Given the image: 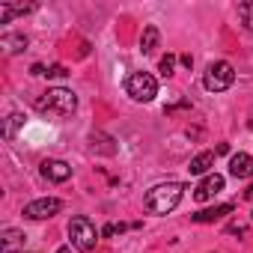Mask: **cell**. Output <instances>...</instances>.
<instances>
[{"label":"cell","instance_id":"3957f363","mask_svg":"<svg viewBox=\"0 0 253 253\" xmlns=\"http://www.w3.org/2000/svg\"><path fill=\"white\" fill-rule=\"evenodd\" d=\"M125 92H128L134 101H152L158 95V81L149 75V72H131L125 78Z\"/></svg>","mask_w":253,"mask_h":253},{"label":"cell","instance_id":"ba28073f","mask_svg":"<svg viewBox=\"0 0 253 253\" xmlns=\"http://www.w3.org/2000/svg\"><path fill=\"white\" fill-rule=\"evenodd\" d=\"M42 176H45L48 182H66V179L72 176V167H69L66 161L51 158V161H42Z\"/></svg>","mask_w":253,"mask_h":253},{"label":"cell","instance_id":"ac0fdd59","mask_svg":"<svg viewBox=\"0 0 253 253\" xmlns=\"http://www.w3.org/2000/svg\"><path fill=\"white\" fill-rule=\"evenodd\" d=\"M173 69H176V57H173V54L161 57V63H158V72H161L164 78H170V75H173Z\"/></svg>","mask_w":253,"mask_h":253},{"label":"cell","instance_id":"d4e9b609","mask_svg":"<svg viewBox=\"0 0 253 253\" xmlns=\"http://www.w3.org/2000/svg\"><path fill=\"white\" fill-rule=\"evenodd\" d=\"M244 197H247V200H253V182H250V188L244 191Z\"/></svg>","mask_w":253,"mask_h":253},{"label":"cell","instance_id":"44dd1931","mask_svg":"<svg viewBox=\"0 0 253 253\" xmlns=\"http://www.w3.org/2000/svg\"><path fill=\"white\" fill-rule=\"evenodd\" d=\"M30 75H36V78H39V75H48V69H45L42 63H33V66H30Z\"/></svg>","mask_w":253,"mask_h":253},{"label":"cell","instance_id":"cb8c5ba5","mask_svg":"<svg viewBox=\"0 0 253 253\" xmlns=\"http://www.w3.org/2000/svg\"><path fill=\"white\" fill-rule=\"evenodd\" d=\"M229 152V143H217V149H214V155H226Z\"/></svg>","mask_w":253,"mask_h":253},{"label":"cell","instance_id":"7a4b0ae2","mask_svg":"<svg viewBox=\"0 0 253 253\" xmlns=\"http://www.w3.org/2000/svg\"><path fill=\"white\" fill-rule=\"evenodd\" d=\"M75 107H78V95L72 89H66V86H54V89H48L45 95L36 98V110L39 113L69 116V113H75Z\"/></svg>","mask_w":253,"mask_h":253},{"label":"cell","instance_id":"9c48e42d","mask_svg":"<svg viewBox=\"0 0 253 253\" xmlns=\"http://www.w3.org/2000/svg\"><path fill=\"white\" fill-rule=\"evenodd\" d=\"M229 176H235V179H250V176H253V155H247V152L232 155V158H229Z\"/></svg>","mask_w":253,"mask_h":253},{"label":"cell","instance_id":"e0dca14e","mask_svg":"<svg viewBox=\"0 0 253 253\" xmlns=\"http://www.w3.org/2000/svg\"><path fill=\"white\" fill-rule=\"evenodd\" d=\"M21 125H24V116H21V113H12V116L6 119V128H3V137H6V140H15V131L21 128Z\"/></svg>","mask_w":253,"mask_h":253},{"label":"cell","instance_id":"4316f807","mask_svg":"<svg viewBox=\"0 0 253 253\" xmlns=\"http://www.w3.org/2000/svg\"><path fill=\"white\" fill-rule=\"evenodd\" d=\"M21 253H24V250H21Z\"/></svg>","mask_w":253,"mask_h":253},{"label":"cell","instance_id":"277c9868","mask_svg":"<svg viewBox=\"0 0 253 253\" xmlns=\"http://www.w3.org/2000/svg\"><path fill=\"white\" fill-rule=\"evenodd\" d=\"M232 84H235V69H232L226 60L211 63V66L206 69V75H203V86H206L209 92H223V89H229Z\"/></svg>","mask_w":253,"mask_h":253},{"label":"cell","instance_id":"8992f818","mask_svg":"<svg viewBox=\"0 0 253 253\" xmlns=\"http://www.w3.org/2000/svg\"><path fill=\"white\" fill-rule=\"evenodd\" d=\"M60 209H63V203H60L57 197H42V200H33V203L24 206V217H27V220H48V217H54Z\"/></svg>","mask_w":253,"mask_h":253},{"label":"cell","instance_id":"5b68a950","mask_svg":"<svg viewBox=\"0 0 253 253\" xmlns=\"http://www.w3.org/2000/svg\"><path fill=\"white\" fill-rule=\"evenodd\" d=\"M69 238H72V247H78V250H92L95 247V241H98V232H95V226H92V220L89 217H84V214H78V217H72L69 220Z\"/></svg>","mask_w":253,"mask_h":253},{"label":"cell","instance_id":"52a82bcc","mask_svg":"<svg viewBox=\"0 0 253 253\" xmlns=\"http://www.w3.org/2000/svg\"><path fill=\"white\" fill-rule=\"evenodd\" d=\"M223 191V176L220 173H209L197 188H194V200L197 203H206V200H211L214 194H220Z\"/></svg>","mask_w":253,"mask_h":253},{"label":"cell","instance_id":"8fae6325","mask_svg":"<svg viewBox=\"0 0 253 253\" xmlns=\"http://www.w3.org/2000/svg\"><path fill=\"white\" fill-rule=\"evenodd\" d=\"M229 211H232V206H229V203H223V206H214V209H203V211L191 214V220H194V223H214V220L226 217Z\"/></svg>","mask_w":253,"mask_h":253},{"label":"cell","instance_id":"7c38bea8","mask_svg":"<svg viewBox=\"0 0 253 253\" xmlns=\"http://www.w3.org/2000/svg\"><path fill=\"white\" fill-rule=\"evenodd\" d=\"M33 12V3H0V24H9L18 15Z\"/></svg>","mask_w":253,"mask_h":253},{"label":"cell","instance_id":"7402d4cb","mask_svg":"<svg viewBox=\"0 0 253 253\" xmlns=\"http://www.w3.org/2000/svg\"><path fill=\"white\" fill-rule=\"evenodd\" d=\"M226 232H229V235H244V232H247V229H244V226H238V223H232V226H229V229H226Z\"/></svg>","mask_w":253,"mask_h":253},{"label":"cell","instance_id":"484cf974","mask_svg":"<svg viewBox=\"0 0 253 253\" xmlns=\"http://www.w3.org/2000/svg\"><path fill=\"white\" fill-rule=\"evenodd\" d=\"M57 253H72V247H60V250H57Z\"/></svg>","mask_w":253,"mask_h":253},{"label":"cell","instance_id":"d6986e66","mask_svg":"<svg viewBox=\"0 0 253 253\" xmlns=\"http://www.w3.org/2000/svg\"><path fill=\"white\" fill-rule=\"evenodd\" d=\"M48 78L63 81V78H69V69H66V66H60V63H54V66H48Z\"/></svg>","mask_w":253,"mask_h":253},{"label":"cell","instance_id":"5bb4252c","mask_svg":"<svg viewBox=\"0 0 253 253\" xmlns=\"http://www.w3.org/2000/svg\"><path fill=\"white\" fill-rule=\"evenodd\" d=\"M0 45H3L9 54H18V51L27 48V36L24 33H3V36H0Z\"/></svg>","mask_w":253,"mask_h":253},{"label":"cell","instance_id":"ffe728a7","mask_svg":"<svg viewBox=\"0 0 253 253\" xmlns=\"http://www.w3.org/2000/svg\"><path fill=\"white\" fill-rule=\"evenodd\" d=\"M125 229H128L125 223H107V226L101 229V235H104V238H110V235H116V232H125Z\"/></svg>","mask_w":253,"mask_h":253},{"label":"cell","instance_id":"30bf717a","mask_svg":"<svg viewBox=\"0 0 253 253\" xmlns=\"http://www.w3.org/2000/svg\"><path fill=\"white\" fill-rule=\"evenodd\" d=\"M24 232L21 229H3L0 235V253H18V247H24Z\"/></svg>","mask_w":253,"mask_h":253},{"label":"cell","instance_id":"9a60e30c","mask_svg":"<svg viewBox=\"0 0 253 253\" xmlns=\"http://www.w3.org/2000/svg\"><path fill=\"white\" fill-rule=\"evenodd\" d=\"M158 39H161V33H158V27H143V36H140V51L143 54H152L155 48H158Z\"/></svg>","mask_w":253,"mask_h":253},{"label":"cell","instance_id":"4fadbf2b","mask_svg":"<svg viewBox=\"0 0 253 253\" xmlns=\"http://www.w3.org/2000/svg\"><path fill=\"white\" fill-rule=\"evenodd\" d=\"M211 167H214V152H200L197 158H191L188 173H191V176H203V173H209Z\"/></svg>","mask_w":253,"mask_h":253},{"label":"cell","instance_id":"603a6c76","mask_svg":"<svg viewBox=\"0 0 253 253\" xmlns=\"http://www.w3.org/2000/svg\"><path fill=\"white\" fill-rule=\"evenodd\" d=\"M179 60H182V66H188V69H191V66H194V57H191V54H182V57H179Z\"/></svg>","mask_w":253,"mask_h":253},{"label":"cell","instance_id":"6da1fadb","mask_svg":"<svg viewBox=\"0 0 253 253\" xmlns=\"http://www.w3.org/2000/svg\"><path fill=\"white\" fill-rule=\"evenodd\" d=\"M182 194H185V188H182L179 182H164V185L149 188L146 197H143V203H146L149 211H155V214H167V211H173V209L182 203Z\"/></svg>","mask_w":253,"mask_h":253},{"label":"cell","instance_id":"2e32d148","mask_svg":"<svg viewBox=\"0 0 253 253\" xmlns=\"http://www.w3.org/2000/svg\"><path fill=\"white\" fill-rule=\"evenodd\" d=\"M238 18H241L244 30L253 33V0H244V3H238Z\"/></svg>","mask_w":253,"mask_h":253}]
</instances>
